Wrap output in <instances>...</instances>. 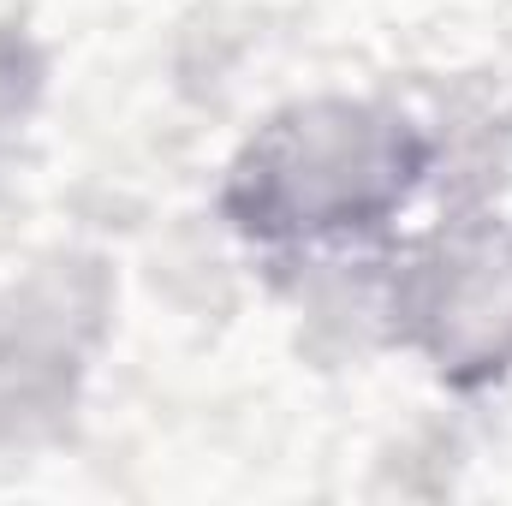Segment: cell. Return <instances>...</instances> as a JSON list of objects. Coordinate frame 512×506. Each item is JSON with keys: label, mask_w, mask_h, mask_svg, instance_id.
<instances>
[{"label": "cell", "mask_w": 512, "mask_h": 506, "mask_svg": "<svg viewBox=\"0 0 512 506\" xmlns=\"http://www.w3.org/2000/svg\"><path fill=\"white\" fill-rule=\"evenodd\" d=\"M423 137L376 108L310 102L256 137L227 185V209L256 239L370 227L423 179Z\"/></svg>", "instance_id": "cell-1"}, {"label": "cell", "mask_w": 512, "mask_h": 506, "mask_svg": "<svg viewBox=\"0 0 512 506\" xmlns=\"http://www.w3.org/2000/svg\"><path fill=\"white\" fill-rule=\"evenodd\" d=\"M447 370H501L512 358V239H483L429 268L417 310Z\"/></svg>", "instance_id": "cell-2"}]
</instances>
